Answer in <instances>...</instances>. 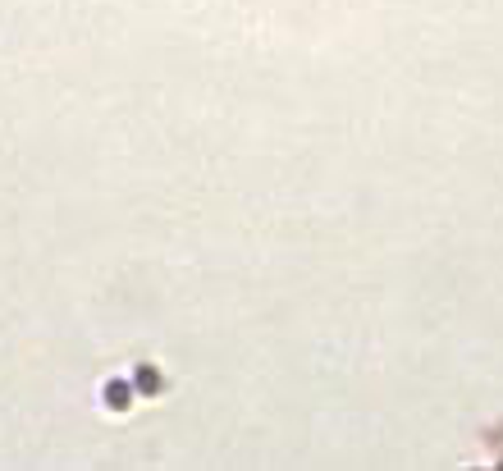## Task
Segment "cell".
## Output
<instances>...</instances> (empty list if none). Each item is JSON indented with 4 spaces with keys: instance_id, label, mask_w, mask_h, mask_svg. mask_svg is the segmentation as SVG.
Instances as JSON below:
<instances>
[{
    "instance_id": "7a4b0ae2",
    "label": "cell",
    "mask_w": 503,
    "mask_h": 471,
    "mask_svg": "<svg viewBox=\"0 0 503 471\" xmlns=\"http://www.w3.org/2000/svg\"><path fill=\"white\" fill-rule=\"evenodd\" d=\"M101 403H106L110 412H129V407L138 403V389H133V380H106L101 384Z\"/></svg>"
},
{
    "instance_id": "6da1fadb",
    "label": "cell",
    "mask_w": 503,
    "mask_h": 471,
    "mask_svg": "<svg viewBox=\"0 0 503 471\" xmlns=\"http://www.w3.org/2000/svg\"><path fill=\"white\" fill-rule=\"evenodd\" d=\"M129 380H133V389H138V398H160L165 389H170V380H165V371L156 362H138Z\"/></svg>"
}]
</instances>
